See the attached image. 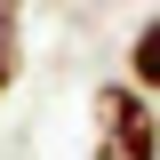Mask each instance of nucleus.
<instances>
[{"label": "nucleus", "instance_id": "1", "mask_svg": "<svg viewBox=\"0 0 160 160\" xmlns=\"http://www.w3.org/2000/svg\"><path fill=\"white\" fill-rule=\"evenodd\" d=\"M88 128H96L88 160H160V104L136 80H104L88 96Z\"/></svg>", "mask_w": 160, "mask_h": 160}, {"label": "nucleus", "instance_id": "2", "mask_svg": "<svg viewBox=\"0 0 160 160\" xmlns=\"http://www.w3.org/2000/svg\"><path fill=\"white\" fill-rule=\"evenodd\" d=\"M128 80H136L144 96H160V8L128 32Z\"/></svg>", "mask_w": 160, "mask_h": 160}, {"label": "nucleus", "instance_id": "3", "mask_svg": "<svg viewBox=\"0 0 160 160\" xmlns=\"http://www.w3.org/2000/svg\"><path fill=\"white\" fill-rule=\"evenodd\" d=\"M24 80V0H0V104Z\"/></svg>", "mask_w": 160, "mask_h": 160}]
</instances>
